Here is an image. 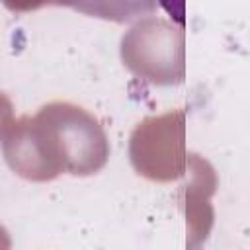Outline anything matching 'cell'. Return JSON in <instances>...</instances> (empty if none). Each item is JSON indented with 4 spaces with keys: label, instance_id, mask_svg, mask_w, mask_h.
I'll list each match as a JSON object with an SVG mask.
<instances>
[{
    "label": "cell",
    "instance_id": "6da1fadb",
    "mask_svg": "<svg viewBox=\"0 0 250 250\" xmlns=\"http://www.w3.org/2000/svg\"><path fill=\"white\" fill-rule=\"evenodd\" d=\"M43 123L51 145L72 176L100 172L109 158V141L100 121L84 107L70 102H51L35 113Z\"/></svg>",
    "mask_w": 250,
    "mask_h": 250
},
{
    "label": "cell",
    "instance_id": "7a4b0ae2",
    "mask_svg": "<svg viewBox=\"0 0 250 250\" xmlns=\"http://www.w3.org/2000/svg\"><path fill=\"white\" fill-rule=\"evenodd\" d=\"M121 61L150 84H180L186 78L184 27L156 16L141 18L121 37Z\"/></svg>",
    "mask_w": 250,
    "mask_h": 250
},
{
    "label": "cell",
    "instance_id": "3957f363",
    "mask_svg": "<svg viewBox=\"0 0 250 250\" xmlns=\"http://www.w3.org/2000/svg\"><path fill=\"white\" fill-rule=\"evenodd\" d=\"M129 156L135 172L152 182H172L186 174V113L172 109L143 119L131 133Z\"/></svg>",
    "mask_w": 250,
    "mask_h": 250
},
{
    "label": "cell",
    "instance_id": "277c9868",
    "mask_svg": "<svg viewBox=\"0 0 250 250\" xmlns=\"http://www.w3.org/2000/svg\"><path fill=\"white\" fill-rule=\"evenodd\" d=\"M2 152L8 166L29 182H49L64 172L37 115H21L12 121L2 137Z\"/></svg>",
    "mask_w": 250,
    "mask_h": 250
},
{
    "label": "cell",
    "instance_id": "5b68a950",
    "mask_svg": "<svg viewBox=\"0 0 250 250\" xmlns=\"http://www.w3.org/2000/svg\"><path fill=\"white\" fill-rule=\"evenodd\" d=\"M186 172L189 174L188 186H184L188 191L186 195L188 230H189V236H197L201 240L209 232L211 219H213L209 197L215 189V174H213V168L197 154L188 156Z\"/></svg>",
    "mask_w": 250,
    "mask_h": 250
},
{
    "label": "cell",
    "instance_id": "8992f818",
    "mask_svg": "<svg viewBox=\"0 0 250 250\" xmlns=\"http://www.w3.org/2000/svg\"><path fill=\"white\" fill-rule=\"evenodd\" d=\"M68 6L92 18L125 23L150 16L156 10V0H70Z\"/></svg>",
    "mask_w": 250,
    "mask_h": 250
},
{
    "label": "cell",
    "instance_id": "52a82bcc",
    "mask_svg": "<svg viewBox=\"0 0 250 250\" xmlns=\"http://www.w3.org/2000/svg\"><path fill=\"white\" fill-rule=\"evenodd\" d=\"M2 4L12 10V12H31L49 4H57V6H68L70 0H2Z\"/></svg>",
    "mask_w": 250,
    "mask_h": 250
},
{
    "label": "cell",
    "instance_id": "ba28073f",
    "mask_svg": "<svg viewBox=\"0 0 250 250\" xmlns=\"http://www.w3.org/2000/svg\"><path fill=\"white\" fill-rule=\"evenodd\" d=\"M12 121H14V105H12L10 98L4 92H0V139L10 129Z\"/></svg>",
    "mask_w": 250,
    "mask_h": 250
},
{
    "label": "cell",
    "instance_id": "9c48e42d",
    "mask_svg": "<svg viewBox=\"0 0 250 250\" xmlns=\"http://www.w3.org/2000/svg\"><path fill=\"white\" fill-rule=\"evenodd\" d=\"M160 4H162V8L172 16L174 23L184 27V23H186V10H184L186 0H160Z\"/></svg>",
    "mask_w": 250,
    "mask_h": 250
},
{
    "label": "cell",
    "instance_id": "30bf717a",
    "mask_svg": "<svg viewBox=\"0 0 250 250\" xmlns=\"http://www.w3.org/2000/svg\"><path fill=\"white\" fill-rule=\"evenodd\" d=\"M0 248H10V238H8V232L0 227Z\"/></svg>",
    "mask_w": 250,
    "mask_h": 250
}]
</instances>
